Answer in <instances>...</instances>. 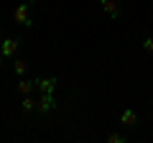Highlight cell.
<instances>
[{
	"instance_id": "6da1fadb",
	"label": "cell",
	"mask_w": 153,
	"mask_h": 143,
	"mask_svg": "<svg viewBox=\"0 0 153 143\" xmlns=\"http://www.w3.org/2000/svg\"><path fill=\"white\" fill-rule=\"evenodd\" d=\"M54 110H56L54 92H41V97L36 100V112H38V115H51Z\"/></svg>"
},
{
	"instance_id": "7a4b0ae2",
	"label": "cell",
	"mask_w": 153,
	"mask_h": 143,
	"mask_svg": "<svg viewBox=\"0 0 153 143\" xmlns=\"http://www.w3.org/2000/svg\"><path fill=\"white\" fill-rule=\"evenodd\" d=\"M13 21L21 23V26H26V28L33 26V21H31V0H28V3H21V5L13 10Z\"/></svg>"
},
{
	"instance_id": "3957f363",
	"label": "cell",
	"mask_w": 153,
	"mask_h": 143,
	"mask_svg": "<svg viewBox=\"0 0 153 143\" xmlns=\"http://www.w3.org/2000/svg\"><path fill=\"white\" fill-rule=\"evenodd\" d=\"M18 49H21V39H3V41H0V51H3V56H5V59L16 56Z\"/></svg>"
},
{
	"instance_id": "277c9868",
	"label": "cell",
	"mask_w": 153,
	"mask_h": 143,
	"mask_svg": "<svg viewBox=\"0 0 153 143\" xmlns=\"http://www.w3.org/2000/svg\"><path fill=\"white\" fill-rule=\"evenodd\" d=\"M59 87V77H41L36 79V89L38 92H56Z\"/></svg>"
},
{
	"instance_id": "5b68a950",
	"label": "cell",
	"mask_w": 153,
	"mask_h": 143,
	"mask_svg": "<svg viewBox=\"0 0 153 143\" xmlns=\"http://www.w3.org/2000/svg\"><path fill=\"white\" fill-rule=\"evenodd\" d=\"M102 10L107 13V18H112V21H117V18L123 16L120 13V0H102Z\"/></svg>"
},
{
	"instance_id": "8992f818",
	"label": "cell",
	"mask_w": 153,
	"mask_h": 143,
	"mask_svg": "<svg viewBox=\"0 0 153 143\" xmlns=\"http://www.w3.org/2000/svg\"><path fill=\"white\" fill-rule=\"evenodd\" d=\"M120 123H123L125 128H138L140 118H138V112H135V110H130V107H128V110H123V112H120Z\"/></svg>"
},
{
	"instance_id": "52a82bcc",
	"label": "cell",
	"mask_w": 153,
	"mask_h": 143,
	"mask_svg": "<svg viewBox=\"0 0 153 143\" xmlns=\"http://www.w3.org/2000/svg\"><path fill=\"white\" fill-rule=\"evenodd\" d=\"M16 89H18V95L26 97V95H31L33 89H36V79H21V82L16 84Z\"/></svg>"
},
{
	"instance_id": "ba28073f",
	"label": "cell",
	"mask_w": 153,
	"mask_h": 143,
	"mask_svg": "<svg viewBox=\"0 0 153 143\" xmlns=\"http://www.w3.org/2000/svg\"><path fill=\"white\" fill-rule=\"evenodd\" d=\"M13 72H16L18 77H26V72H28V61H26V59H16V61H13Z\"/></svg>"
},
{
	"instance_id": "9c48e42d",
	"label": "cell",
	"mask_w": 153,
	"mask_h": 143,
	"mask_svg": "<svg viewBox=\"0 0 153 143\" xmlns=\"http://www.w3.org/2000/svg\"><path fill=\"white\" fill-rule=\"evenodd\" d=\"M21 107H23V112H26V115H31V112H36V100H31V95H26V97H23V102H21Z\"/></svg>"
},
{
	"instance_id": "30bf717a",
	"label": "cell",
	"mask_w": 153,
	"mask_h": 143,
	"mask_svg": "<svg viewBox=\"0 0 153 143\" xmlns=\"http://www.w3.org/2000/svg\"><path fill=\"white\" fill-rule=\"evenodd\" d=\"M107 143H125V136H120V133H107Z\"/></svg>"
},
{
	"instance_id": "8fae6325",
	"label": "cell",
	"mask_w": 153,
	"mask_h": 143,
	"mask_svg": "<svg viewBox=\"0 0 153 143\" xmlns=\"http://www.w3.org/2000/svg\"><path fill=\"white\" fill-rule=\"evenodd\" d=\"M143 51H146V54H153V36H148V39L143 41Z\"/></svg>"
},
{
	"instance_id": "7c38bea8",
	"label": "cell",
	"mask_w": 153,
	"mask_h": 143,
	"mask_svg": "<svg viewBox=\"0 0 153 143\" xmlns=\"http://www.w3.org/2000/svg\"><path fill=\"white\" fill-rule=\"evenodd\" d=\"M3 61H5V56H3V51H0V66H3Z\"/></svg>"
},
{
	"instance_id": "4fadbf2b",
	"label": "cell",
	"mask_w": 153,
	"mask_h": 143,
	"mask_svg": "<svg viewBox=\"0 0 153 143\" xmlns=\"http://www.w3.org/2000/svg\"><path fill=\"white\" fill-rule=\"evenodd\" d=\"M100 3H102V0H100Z\"/></svg>"
}]
</instances>
